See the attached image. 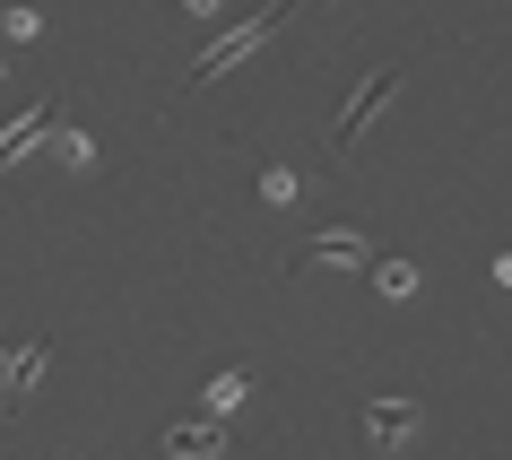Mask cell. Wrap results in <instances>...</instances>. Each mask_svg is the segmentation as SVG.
<instances>
[{
  "label": "cell",
  "instance_id": "obj_5",
  "mask_svg": "<svg viewBox=\"0 0 512 460\" xmlns=\"http://www.w3.org/2000/svg\"><path fill=\"white\" fill-rule=\"evenodd\" d=\"M53 122H61V105H53V96H44V105H27V113H18V122L0 131V174H9V165L27 157V148H35V139H44V131H53Z\"/></svg>",
  "mask_w": 512,
  "mask_h": 460
},
{
  "label": "cell",
  "instance_id": "obj_3",
  "mask_svg": "<svg viewBox=\"0 0 512 460\" xmlns=\"http://www.w3.org/2000/svg\"><path fill=\"white\" fill-rule=\"evenodd\" d=\"M304 270H374V244L365 235H348V226H330V235H313V244H296Z\"/></svg>",
  "mask_w": 512,
  "mask_h": 460
},
{
  "label": "cell",
  "instance_id": "obj_11",
  "mask_svg": "<svg viewBox=\"0 0 512 460\" xmlns=\"http://www.w3.org/2000/svg\"><path fill=\"white\" fill-rule=\"evenodd\" d=\"M0 35H9V44H35V35H44V18H35L27 0H9V9H0Z\"/></svg>",
  "mask_w": 512,
  "mask_h": 460
},
{
  "label": "cell",
  "instance_id": "obj_4",
  "mask_svg": "<svg viewBox=\"0 0 512 460\" xmlns=\"http://www.w3.org/2000/svg\"><path fill=\"white\" fill-rule=\"evenodd\" d=\"M44 365H53V348H44V339H27V348H18V365L0 374V426H9V417H18V408L35 400V382H44Z\"/></svg>",
  "mask_w": 512,
  "mask_h": 460
},
{
  "label": "cell",
  "instance_id": "obj_1",
  "mask_svg": "<svg viewBox=\"0 0 512 460\" xmlns=\"http://www.w3.org/2000/svg\"><path fill=\"white\" fill-rule=\"evenodd\" d=\"M287 18H296V0H270L261 18H243V27H226V35H217V44H209V53L191 61V87H209V79H226L235 61H252V53H261V44H270L278 27H287Z\"/></svg>",
  "mask_w": 512,
  "mask_h": 460
},
{
  "label": "cell",
  "instance_id": "obj_15",
  "mask_svg": "<svg viewBox=\"0 0 512 460\" xmlns=\"http://www.w3.org/2000/svg\"><path fill=\"white\" fill-rule=\"evenodd\" d=\"M0 348H9V339H0ZM0 374H9V356H0Z\"/></svg>",
  "mask_w": 512,
  "mask_h": 460
},
{
  "label": "cell",
  "instance_id": "obj_7",
  "mask_svg": "<svg viewBox=\"0 0 512 460\" xmlns=\"http://www.w3.org/2000/svg\"><path fill=\"white\" fill-rule=\"evenodd\" d=\"M217 452H226V426L217 417H191V426L165 434V460H217Z\"/></svg>",
  "mask_w": 512,
  "mask_h": 460
},
{
  "label": "cell",
  "instance_id": "obj_6",
  "mask_svg": "<svg viewBox=\"0 0 512 460\" xmlns=\"http://www.w3.org/2000/svg\"><path fill=\"white\" fill-rule=\"evenodd\" d=\"M365 434H374V452H400L417 434V400H374L365 408Z\"/></svg>",
  "mask_w": 512,
  "mask_h": 460
},
{
  "label": "cell",
  "instance_id": "obj_8",
  "mask_svg": "<svg viewBox=\"0 0 512 460\" xmlns=\"http://www.w3.org/2000/svg\"><path fill=\"white\" fill-rule=\"evenodd\" d=\"M53 157L70 165V174H87V165H96V139H87L79 122H53Z\"/></svg>",
  "mask_w": 512,
  "mask_h": 460
},
{
  "label": "cell",
  "instance_id": "obj_13",
  "mask_svg": "<svg viewBox=\"0 0 512 460\" xmlns=\"http://www.w3.org/2000/svg\"><path fill=\"white\" fill-rule=\"evenodd\" d=\"M191 18H226V0H183Z\"/></svg>",
  "mask_w": 512,
  "mask_h": 460
},
{
  "label": "cell",
  "instance_id": "obj_14",
  "mask_svg": "<svg viewBox=\"0 0 512 460\" xmlns=\"http://www.w3.org/2000/svg\"><path fill=\"white\" fill-rule=\"evenodd\" d=\"M495 287H512V252H495Z\"/></svg>",
  "mask_w": 512,
  "mask_h": 460
},
{
  "label": "cell",
  "instance_id": "obj_9",
  "mask_svg": "<svg viewBox=\"0 0 512 460\" xmlns=\"http://www.w3.org/2000/svg\"><path fill=\"white\" fill-rule=\"evenodd\" d=\"M252 400V374H217L209 391H200V417H226V408H243Z\"/></svg>",
  "mask_w": 512,
  "mask_h": 460
},
{
  "label": "cell",
  "instance_id": "obj_12",
  "mask_svg": "<svg viewBox=\"0 0 512 460\" xmlns=\"http://www.w3.org/2000/svg\"><path fill=\"white\" fill-rule=\"evenodd\" d=\"M296 191H304V174H296V165H270V174H261V200H270V209H287Z\"/></svg>",
  "mask_w": 512,
  "mask_h": 460
},
{
  "label": "cell",
  "instance_id": "obj_2",
  "mask_svg": "<svg viewBox=\"0 0 512 460\" xmlns=\"http://www.w3.org/2000/svg\"><path fill=\"white\" fill-rule=\"evenodd\" d=\"M391 96H400V70H374V79L348 96V113H339V131H330V139H339V148H356V139L374 131V113L391 105Z\"/></svg>",
  "mask_w": 512,
  "mask_h": 460
},
{
  "label": "cell",
  "instance_id": "obj_10",
  "mask_svg": "<svg viewBox=\"0 0 512 460\" xmlns=\"http://www.w3.org/2000/svg\"><path fill=\"white\" fill-rule=\"evenodd\" d=\"M374 287L391 304H408V296H417V270H408V261H374Z\"/></svg>",
  "mask_w": 512,
  "mask_h": 460
}]
</instances>
